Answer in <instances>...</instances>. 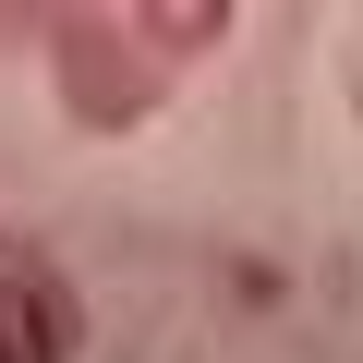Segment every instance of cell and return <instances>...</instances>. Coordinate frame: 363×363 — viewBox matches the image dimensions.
<instances>
[{"instance_id": "cell-2", "label": "cell", "mask_w": 363, "mask_h": 363, "mask_svg": "<svg viewBox=\"0 0 363 363\" xmlns=\"http://www.w3.org/2000/svg\"><path fill=\"white\" fill-rule=\"evenodd\" d=\"M145 25H157L169 49H206V37L230 25V0H145Z\"/></svg>"}, {"instance_id": "cell-1", "label": "cell", "mask_w": 363, "mask_h": 363, "mask_svg": "<svg viewBox=\"0 0 363 363\" xmlns=\"http://www.w3.org/2000/svg\"><path fill=\"white\" fill-rule=\"evenodd\" d=\"M85 351V303L49 267V242L0 230V363H73Z\"/></svg>"}]
</instances>
